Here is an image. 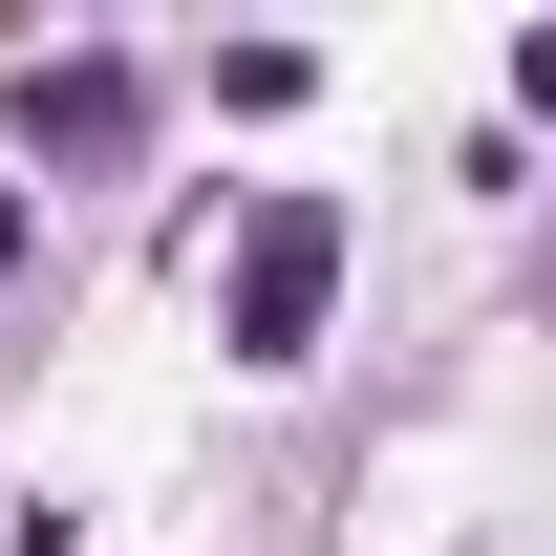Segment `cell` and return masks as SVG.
Wrapping results in <instances>:
<instances>
[{
	"mask_svg": "<svg viewBox=\"0 0 556 556\" xmlns=\"http://www.w3.org/2000/svg\"><path fill=\"white\" fill-rule=\"evenodd\" d=\"M321 300H343V214H321V193H257V236H236V364H300Z\"/></svg>",
	"mask_w": 556,
	"mask_h": 556,
	"instance_id": "obj_1",
	"label": "cell"
},
{
	"mask_svg": "<svg viewBox=\"0 0 556 556\" xmlns=\"http://www.w3.org/2000/svg\"><path fill=\"white\" fill-rule=\"evenodd\" d=\"M22 129L65 150V172H108V150L150 129V86H129V65H22Z\"/></svg>",
	"mask_w": 556,
	"mask_h": 556,
	"instance_id": "obj_2",
	"label": "cell"
},
{
	"mask_svg": "<svg viewBox=\"0 0 556 556\" xmlns=\"http://www.w3.org/2000/svg\"><path fill=\"white\" fill-rule=\"evenodd\" d=\"M0 556H86V535H65V514H22V535H0Z\"/></svg>",
	"mask_w": 556,
	"mask_h": 556,
	"instance_id": "obj_3",
	"label": "cell"
},
{
	"mask_svg": "<svg viewBox=\"0 0 556 556\" xmlns=\"http://www.w3.org/2000/svg\"><path fill=\"white\" fill-rule=\"evenodd\" d=\"M0 257H22V193H0Z\"/></svg>",
	"mask_w": 556,
	"mask_h": 556,
	"instance_id": "obj_4",
	"label": "cell"
}]
</instances>
